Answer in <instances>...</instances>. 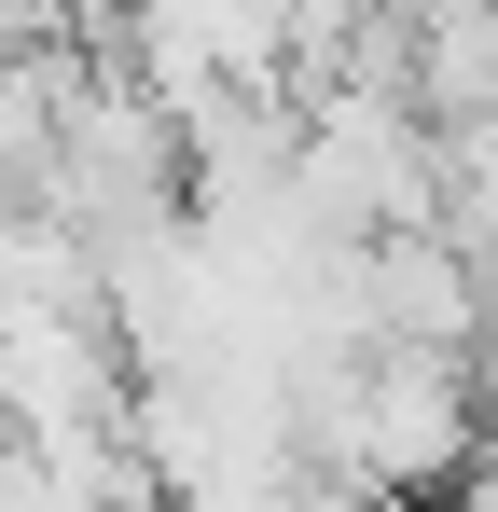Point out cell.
Returning a JSON list of instances; mask_svg holds the SVG:
<instances>
[{
  "instance_id": "6da1fadb",
  "label": "cell",
  "mask_w": 498,
  "mask_h": 512,
  "mask_svg": "<svg viewBox=\"0 0 498 512\" xmlns=\"http://www.w3.org/2000/svg\"><path fill=\"white\" fill-rule=\"evenodd\" d=\"M402 97H415L429 139L498 111V0H415L402 14Z\"/></svg>"
},
{
  "instance_id": "7a4b0ae2",
  "label": "cell",
  "mask_w": 498,
  "mask_h": 512,
  "mask_svg": "<svg viewBox=\"0 0 498 512\" xmlns=\"http://www.w3.org/2000/svg\"><path fill=\"white\" fill-rule=\"evenodd\" d=\"M70 42H28V56H0V208H28L42 194V153H56V97H70Z\"/></svg>"
},
{
  "instance_id": "3957f363",
  "label": "cell",
  "mask_w": 498,
  "mask_h": 512,
  "mask_svg": "<svg viewBox=\"0 0 498 512\" xmlns=\"http://www.w3.org/2000/svg\"><path fill=\"white\" fill-rule=\"evenodd\" d=\"M471 374H485V402H498V263H485V333H471Z\"/></svg>"
}]
</instances>
